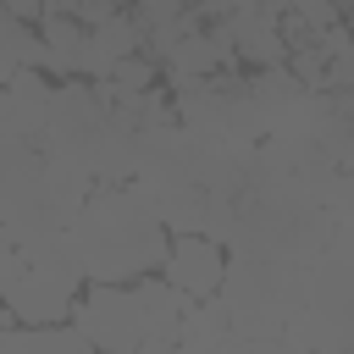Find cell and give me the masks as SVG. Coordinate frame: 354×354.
<instances>
[{
    "label": "cell",
    "instance_id": "12",
    "mask_svg": "<svg viewBox=\"0 0 354 354\" xmlns=\"http://www.w3.org/2000/svg\"><path fill=\"white\" fill-rule=\"evenodd\" d=\"M288 11H293L299 22H310L315 33H321V28H332V22H343V11H337L332 0H288Z\"/></svg>",
    "mask_w": 354,
    "mask_h": 354
},
{
    "label": "cell",
    "instance_id": "8",
    "mask_svg": "<svg viewBox=\"0 0 354 354\" xmlns=\"http://www.w3.org/2000/svg\"><path fill=\"white\" fill-rule=\"evenodd\" d=\"M216 22H221L227 39H232V61H243V66H282V61H288V39H282L277 17L227 11V17H216Z\"/></svg>",
    "mask_w": 354,
    "mask_h": 354
},
{
    "label": "cell",
    "instance_id": "16",
    "mask_svg": "<svg viewBox=\"0 0 354 354\" xmlns=\"http://www.w3.org/2000/svg\"><path fill=\"white\" fill-rule=\"evenodd\" d=\"M332 6H337V11H343V17H348V6H354V0H332Z\"/></svg>",
    "mask_w": 354,
    "mask_h": 354
},
{
    "label": "cell",
    "instance_id": "13",
    "mask_svg": "<svg viewBox=\"0 0 354 354\" xmlns=\"http://www.w3.org/2000/svg\"><path fill=\"white\" fill-rule=\"evenodd\" d=\"M6 11L22 17V22H39V17H44V0H6Z\"/></svg>",
    "mask_w": 354,
    "mask_h": 354
},
{
    "label": "cell",
    "instance_id": "9",
    "mask_svg": "<svg viewBox=\"0 0 354 354\" xmlns=\"http://www.w3.org/2000/svg\"><path fill=\"white\" fill-rule=\"evenodd\" d=\"M39 44H44V66L55 77H77V50H83V22L72 11H44L33 22Z\"/></svg>",
    "mask_w": 354,
    "mask_h": 354
},
{
    "label": "cell",
    "instance_id": "1",
    "mask_svg": "<svg viewBox=\"0 0 354 354\" xmlns=\"http://www.w3.org/2000/svg\"><path fill=\"white\" fill-rule=\"evenodd\" d=\"M66 232L83 254L88 282H133L144 271H160V254H166V238H171L144 210L133 183H94L83 194V205L72 210Z\"/></svg>",
    "mask_w": 354,
    "mask_h": 354
},
{
    "label": "cell",
    "instance_id": "10",
    "mask_svg": "<svg viewBox=\"0 0 354 354\" xmlns=\"http://www.w3.org/2000/svg\"><path fill=\"white\" fill-rule=\"evenodd\" d=\"M116 88H127V94H144V88H155V77H160V66L144 55V50H133V55H122L111 72H105Z\"/></svg>",
    "mask_w": 354,
    "mask_h": 354
},
{
    "label": "cell",
    "instance_id": "11",
    "mask_svg": "<svg viewBox=\"0 0 354 354\" xmlns=\"http://www.w3.org/2000/svg\"><path fill=\"white\" fill-rule=\"evenodd\" d=\"M127 11H133V22L138 28H155V22H171L177 11H183V0H122Z\"/></svg>",
    "mask_w": 354,
    "mask_h": 354
},
{
    "label": "cell",
    "instance_id": "14",
    "mask_svg": "<svg viewBox=\"0 0 354 354\" xmlns=\"http://www.w3.org/2000/svg\"><path fill=\"white\" fill-rule=\"evenodd\" d=\"M11 72H17V66H11V61H6V55H0V83H6V77H11Z\"/></svg>",
    "mask_w": 354,
    "mask_h": 354
},
{
    "label": "cell",
    "instance_id": "6",
    "mask_svg": "<svg viewBox=\"0 0 354 354\" xmlns=\"http://www.w3.org/2000/svg\"><path fill=\"white\" fill-rule=\"evenodd\" d=\"M144 44V28L133 22V11L122 6V11H111L105 22H94V28H83V50H77V72L83 77H105L122 55H133Z\"/></svg>",
    "mask_w": 354,
    "mask_h": 354
},
{
    "label": "cell",
    "instance_id": "5",
    "mask_svg": "<svg viewBox=\"0 0 354 354\" xmlns=\"http://www.w3.org/2000/svg\"><path fill=\"white\" fill-rule=\"evenodd\" d=\"M127 183L166 232H199V216H205L199 183H188V177H127Z\"/></svg>",
    "mask_w": 354,
    "mask_h": 354
},
{
    "label": "cell",
    "instance_id": "15",
    "mask_svg": "<svg viewBox=\"0 0 354 354\" xmlns=\"http://www.w3.org/2000/svg\"><path fill=\"white\" fill-rule=\"evenodd\" d=\"M11 321H17V315H11V310H6V304H0V326H11Z\"/></svg>",
    "mask_w": 354,
    "mask_h": 354
},
{
    "label": "cell",
    "instance_id": "7",
    "mask_svg": "<svg viewBox=\"0 0 354 354\" xmlns=\"http://www.w3.org/2000/svg\"><path fill=\"white\" fill-rule=\"evenodd\" d=\"M133 299L144 310V348H171L177 343V321L188 310V293L171 288L166 277L144 271V277H133Z\"/></svg>",
    "mask_w": 354,
    "mask_h": 354
},
{
    "label": "cell",
    "instance_id": "2",
    "mask_svg": "<svg viewBox=\"0 0 354 354\" xmlns=\"http://www.w3.org/2000/svg\"><path fill=\"white\" fill-rule=\"evenodd\" d=\"M66 321L94 348H116V354L144 348V310L133 299V282H83Z\"/></svg>",
    "mask_w": 354,
    "mask_h": 354
},
{
    "label": "cell",
    "instance_id": "3",
    "mask_svg": "<svg viewBox=\"0 0 354 354\" xmlns=\"http://www.w3.org/2000/svg\"><path fill=\"white\" fill-rule=\"evenodd\" d=\"M72 299L77 288L33 260H22L17 249L0 260V304L17 315V321H66L72 315Z\"/></svg>",
    "mask_w": 354,
    "mask_h": 354
},
{
    "label": "cell",
    "instance_id": "4",
    "mask_svg": "<svg viewBox=\"0 0 354 354\" xmlns=\"http://www.w3.org/2000/svg\"><path fill=\"white\" fill-rule=\"evenodd\" d=\"M221 266H227V254H221L216 238H205V232H171V238H166L160 277H166L171 288H183L188 299L216 293V288H221Z\"/></svg>",
    "mask_w": 354,
    "mask_h": 354
}]
</instances>
